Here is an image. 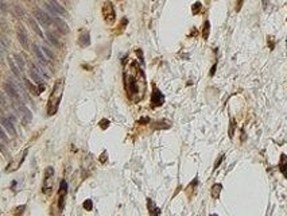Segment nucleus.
<instances>
[{
	"mask_svg": "<svg viewBox=\"0 0 287 216\" xmlns=\"http://www.w3.org/2000/svg\"><path fill=\"white\" fill-rule=\"evenodd\" d=\"M123 81L127 97L131 103L143 100L147 91V81L144 70L136 61H130L123 68Z\"/></svg>",
	"mask_w": 287,
	"mask_h": 216,
	"instance_id": "nucleus-1",
	"label": "nucleus"
},
{
	"mask_svg": "<svg viewBox=\"0 0 287 216\" xmlns=\"http://www.w3.org/2000/svg\"><path fill=\"white\" fill-rule=\"evenodd\" d=\"M63 89H65V80L58 79L54 83L53 91H51V93H50L49 101H47V115H49V116L55 115L57 111H58L59 103H61V100H62Z\"/></svg>",
	"mask_w": 287,
	"mask_h": 216,
	"instance_id": "nucleus-2",
	"label": "nucleus"
},
{
	"mask_svg": "<svg viewBox=\"0 0 287 216\" xmlns=\"http://www.w3.org/2000/svg\"><path fill=\"white\" fill-rule=\"evenodd\" d=\"M54 180H55V172L54 168L47 166L45 170V176H43V184H42V192L46 196H50L54 188Z\"/></svg>",
	"mask_w": 287,
	"mask_h": 216,
	"instance_id": "nucleus-3",
	"label": "nucleus"
},
{
	"mask_svg": "<svg viewBox=\"0 0 287 216\" xmlns=\"http://www.w3.org/2000/svg\"><path fill=\"white\" fill-rule=\"evenodd\" d=\"M101 11H103V18L108 25H113V23L116 22V11H115V7H113L112 2L105 0V2L103 3Z\"/></svg>",
	"mask_w": 287,
	"mask_h": 216,
	"instance_id": "nucleus-4",
	"label": "nucleus"
},
{
	"mask_svg": "<svg viewBox=\"0 0 287 216\" xmlns=\"http://www.w3.org/2000/svg\"><path fill=\"white\" fill-rule=\"evenodd\" d=\"M151 108H158L164 104V94L158 89V87L153 84V93H151V100H150Z\"/></svg>",
	"mask_w": 287,
	"mask_h": 216,
	"instance_id": "nucleus-5",
	"label": "nucleus"
},
{
	"mask_svg": "<svg viewBox=\"0 0 287 216\" xmlns=\"http://www.w3.org/2000/svg\"><path fill=\"white\" fill-rule=\"evenodd\" d=\"M67 195V182L66 180H62L58 188V211L62 212L65 208V200Z\"/></svg>",
	"mask_w": 287,
	"mask_h": 216,
	"instance_id": "nucleus-6",
	"label": "nucleus"
},
{
	"mask_svg": "<svg viewBox=\"0 0 287 216\" xmlns=\"http://www.w3.org/2000/svg\"><path fill=\"white\" fill-rule=\"evenodd\" d=\"M34 15H35V19L38 20L42 26L49 27L50 25H51V18H50L49 14H47L46 11H43V10L36 8L35 11H34Z\"/></svg>",
	"mask_w": 287,
	"mask_h": 216,
	"instance_id": "nucleus-7",
	"label": "nucleus"
},
{
	"mask_svg": "<svg viewBox=\"0 0 287 216\" xmlns=\"http://www.w3.org/2000/svg\"><path fill=\"white\" fill-rule=\"evenodd\" d=\"M12 103H13V106H15L16 108H18V111H19V112L22 114L23 116H25L26 122H30V120L32 119V114H31V111H30L28 108H27V107L25 106V104L22 103V101L19 100V101H12Z\"/></svg>",
	"mask_w": 287,
	"mask_h": 216,
	"instance_id": "nucleus-8",
	"label": "nucleus"
},
{
	"mask_svg": "<svg viewBox=\"0 0 287 216\" xmlns=\"http://www.w3.org/2000/svg\"><path fill=\"white\" fill-rule=\"evenodd\" d=\"M4 91H6V93L12 99V101H19L20 100L19 92L16 91V88H15V85H13L12 83H6L4 84Z\"/></svg>",
	"mask_w": 287,
	"mask_h": 216,
	"instance_id": "nucleus-9",
	"label": "nucleus"
},
{
	"mask_svg": "<svg viewBox=\"0 0 287 216\" xmlns=\"http://www.w3.org/2000/svg\"><path fill=\"white\" fill-rule=\"evenodd\" d=\"M2 126L4 127V130L8 131V134L11 135V137L15 138L16 135H18V133H16V130H15V126H13V122L9 119V118H4V116L2 118Z\"/></svg>",
	"mask_w": 287,
	"mask_h": 216,
	"instance_id": "nucleus-10",
	"label": "nucleus"
},
{
	"mask_svg": "<svg viewBox=\"0 0 287 216\" xmlns=\"http://www.w3.org/2000/svg\"><path fill=\"white\" fill-rule=\"evenodd\" d=\"M54 26H55V29L58 30V31L61 33V34H69L70 33V29H69V26L66 25V22H63L62 19H59L58 16H55L54 18Z\"/></svg>",
	"mask_w": 287,
	"mask_h": 216,
	"instance_id": "nucleus-11",
	"label": "nucleus"
},
{
	"mask_svg": "<svg viewBox=\"0 0 287 216\" xmlns=\"http://www.w3.org/2000/svg\"><path fill=\"white\" fill-rule=\"evenodd\" d=\"M78 45L81 47H88L90 45V34L88 30H82L78 37Z\"/></svg>",
	"mask_w": 287,
	"mask_h": 216,
	"instance_id": "nucleus-12",
	"label": "nucleus"
},
{
	"mask_svg": "<svg viewBox=\"0 0 287 216\" xmlns=\"http://www.w3.org/2000/svg\"><path fill=\"white\" fill-rule=\"evenodd\" d=\"M32 50H34V53H35L36 58L39 60V62L42 64V65H49V61H47L46 54L43 53V50H40V49H39V46H38V45H35V43H34V45H32Z\"/></svg>",
	"mask_w": 287,
	"mask_h": 216,
	"instance_id": "nucleus-13",
	"label": "nucleus"
},
{
	"mask_svg": "<svg viewBox=\"0 0 287 216\" xmlns=\"http://www.w3.org/2000/svg\"><path fill=\"white\" fill-rule=\"evenodd\" d=\"M26 155H27V150H25V151H23V154H22V155H19V158H18V160H16V164H15V165H11V166H7V168H6V170H7V172H9V170H11V172H15V170H18V169H19V166L23 164V161H25Z\"/></svg>",
	"mask_w": 287,
	"mask_h": 216,
	"instance_id": "nucleus-14",
	"label": "nucleus"
},
{
	"mask_svg": "<svg viewBox=\"0 0 287 216\" xmlns=\"http://www.w3.org/2000/svg\"><path fill=\"white\" fill-rule=\"evenodd\" d=\"M18 39H19V42H20V45H22L25 49H27L28 47V38H27V34L26 31L23 29H18Z\"/></svg>",
	"mask_w": 287,
	"mask_h": 216,
	"instance_id": "nucleus-15",
	"label": "nucleus"
},
{
	"mask_svg": "<svg viewBox=\"0 0 287 216\" xmlns=\"http://www.w3.org/2000/svg\"><path fill=\"white\" fill-rule=\"evenodd\" d=\"M279 170L283 174V177L287 178V155L281 154V161H279Z\"/></svg>",
	"mask_w": 287,
	"mask_h": 216,
	"instance_id": "nucleus-16",
	"label": "nucleus"
},
{
	"mask_svg": "<svg viewBox=\"0 0 287 216\" xmlns=\"http://www.w3.org/2000/svg\"><path fill=\"white\" fill-rule=\"evenodd\" d=\"M147 208H148V212H150L151 215H160V208H158L157 205H155V202L151 200L150 197L147 199Z\"/></svg>",
	"mask_w": 287,
	"mask_h": 216,
	"instance_id": "nucleus-17",
	"label": "nucleus"
},
{
	"mask_svg": "<svg viewBox=\"0 0 287 216\" xmlns=\"http://www.w3.org/2000/svg\"><path fill=\"white\" fill-rule=\"evenodd\" d=\"M202 38L205 40H208L209 38V34H210V22L209 20H205L204 22V26H202Z\"/></svg>",
	"mask_w": 287,
	"mask_h": 216,
	"instance_id": "nucleus-18",
	"label": "nucleus"
},
{
	"mask_svg": "<svg viewBox=\"0 0 287 216\" xmlns=\"http://www.w3.org/2000/svg\"><path fill=\"white\" fill-rule=\"evenodd\" d=\"M222 191V185L221 184H214L210 189V193H212V197L213 199H218L220 197V193Z\"/></svg>",
	"mask_w": 287,
	"mask_h": 216,
	"instance_id": "nucleus-19",
	"label": "nucleus"
},
{
	"mask_svg": "<svg viewBox=\"0 0 287 216\" xmlns=\"http://www.w3.org/2000/svg\"><path fill=\"white\" fill-rule=\"evenodd\" d=\"M38 20H34V19H28V23H30V26L32 27V30L35 31L38 35L40 37V38H45V35H43V33H42V30H40V27L38 26Z\"/></svg>",
	"mask_w": 287,
	"mask_h": 216,
	"instance_id": "nucleus-20",
	"label": "nucleus"
},
{
	"mask_svg": "<svg viewBox=\"0 0 287 216\" xmlns=\"http://www.w3.org/2000/svg\"><path fill=\"white\" fill-rule=\"evenodd\" d=\"M8 64H9V68H11V70H12V73L15 74V77H20V69H19V66L16 65V62H15V60H12V58H8Z\"/></svg>",
	"mask_w": 287,
	"mask_h": 216,
	"instance_id": "nucleus-21",
	"label": "nucleus"
},
{
	"mask_svg": "<svg viewBox=\"0 0 287 216\" xmlns=\"http://www.w3.org/2000/svg\"><path fill=\"white\" fill-rule=\"evenodd\" d=\"M49 3H50V4H51L53 7H54V8L57 10V12H58V14H61V15H65V14H66V10H65V7H63V6H61L59 3L57 2V0H49Z\"/></svg>",
	"mask_w": 287,
	"mask_h": 216,
	"instance_id": "nucleus-22",
	"label": "nucleus"
},
{
	"mask_svg": "<svg viewBox=\"0 0 287 216\" xmlns=\"http://www.w3.org/2000/svg\"><path fill=\"white\" fill-rule=\"evenodd\" d=\"M13 60H15L16 65L19 66L20 70H25L26 69V62H25V60H23V57L20 56V54H13Z\"/></svg>",
	"mask_w": 287,
	"mask_h": 216,
	"instance_id": "nucleus-23",
	"label": "nucleus"
},
{
	"mask_svg": "<svg viewBox=\"0 0 287 216\" xmlns=\"http://www.w3.org/2000/svg\"><path fill=\"white\" fill-rule=\"evenodd\" d=\"M235 130H236V122L233 118H231V122H229V130H228V135H229V138H233V135H235Z\"/></svg>",
	"mask_w": 287,
	"mask_h": 216,
	"instance_id": "nucleus-24",
	"label": "nucleus"
},
{
	"mask_svg": "<svg viewBox=\"0 0 287 216\" xmlns=\"http://www.w3.org/2000/svg\"><path fill=\"white\" fill-rule=\"evenodd\" d=\"M127 25H128V19H127V18H123V19H121V23H120V26L117 27L116 30H115V33H116L117 35H119V34H121V33H123V30L127 27Z\"/></svg>",
	"mask_w": 287,
	"mask_h": 216,
	"instance_id": "nucleus-25",
	"label": "nucleus"
},
{
	"mask_svg": "<svg viewBox=\"0 0 287 216\" xmlns=\"http://www.w3.org/2000/svg\"><path fill=\"white\" fill-rule=\"evenodd\" d=\"M46 37H47V39H49L50 42H51V45H55V46H61L59 40L57 39V37H54V35H53V33L47 31V33H46Z\"/></svg>",
	"mask_w": 287,
	"mask_h": 216,
	"instance_id": "nucleus-26",
	"label": "nucleus"
},
{
	"mask_svg": "<svg viewBox=\"0 0 287 216\" xmlns=\"http://www.w3.org/2000/svg\"><path fill=\"white\" fill-rule=\"evenodd\" d=\"M25 84H26V87L28 88V89L31 91V92H32L34 94H40V93H39V89H36L35 85L30 83V80H28V79H26V80H25Z\"/></svg>",
	"mask_w": 287,
	"mask_h": 216,
	"instance_id": "nucleus-27",
	"label": "nucleus"
},
{
	"mask_svg": "<svg viewBox=\"0 0 287 216\" xmlns=\"http://www.w3.org/2000/svg\"><path fill=\"white\" fill-rule=\"evenodd\" d=\"M201 10H202L201 2H195L194 4L191 6V14H193V15H197V14H200Z\"/></svg>",
	"mask_w": 287,
	"mask_h": 216,
	"instance_id": "nucleus-28",
	"label": "nucleus"
},
{
	"mask_svg": "<svg viewBox=\"0 0 287 216\" xmlns=\"http://www.w3.org/2000/svg\"><path fill=\"white\" fill-rule=\"evenodd\" d=\"M82 208L85 209V211H92V209H93V201L90 200V199L85 200V201L82 202Z\"/></svg>",
	"mask_w": 287,
	"mask_h": 216,
	"instance_id": "nucleus-29",
	"label": "nucleus"
},
{
	"mask_svg": "<svg viewBox=\"0 0 287 216\" xmlns=\"http://www.w3.org/2000/svg\"><path fill=\"white\" fill-rule=\"evenodd\" d=\"M45 6H46V10H47V11H49L50 14H51V15L54 16V18H55V16H57V15H58V12H57V10H55V8H54V7H53L51 4H50V3H49V2H47V3H46V4H45Z\"/></svg>",
	"mask_w": 287,
	"mask_h": 216,
	"instance_id": "nucleus-30",
	"label": "nucleus"
},
{
	"mask_svg": "<svg viewBox=\"0 0 287 216\" xmlns=\"http://www.w3.org/2000/svg\"><path fill=\"white\" fill-rule=\"evenodd\" d=\"M42 50H43V53L46 54V57H47L49 60H53V58H54V54L51 53V50H50L46 45H43V46H42Z\"/></svg>",
	"mask_w": 287,
	"mask_h": 216,
	"instance_id": "nucleus-31",
	"label": "nucleus"
},
{
	"mask_svg": "<svg viewBox=\"0 0 287 216\" xmlns=\"http://www.w3.org/2000/svg\"><path fill=\"white\" fill-rule=\"evenodd\" d=\"M99 162H100V164H103V165L108 162V153H107L105 150H104L103 153H101V155L99 157Z\"/></svg>",
	"mask_w": 287,
	"mask_h": 216,
	"instance_id": "nucleus-32",
	"label": "nucleus"
},
{
	"mask_svg": "<svg viewBox=\"0 0 287 216\" xmlns=\"http://www.w3.org/2000/svg\"><path fill=\"white\" fill-rule=\"evenodd\" d=\"M135 53H136L138 58L140 60V65H144V58H143V50H142V49H136V50H135Z\"/></svg>",
	"mask_w": 287,
	"mask_h": 216,
	"instance_id": "nucleus-33",
	"label": "nucleus"
},
{
	"mask_svg": "<svg viewBox=\"0 0 287 216\" xmlns=\"http://www.w3.org/2000/svg\"><path fill=\"white\" fill-rule=\"evenodd\" d=\"M99 126H100L101 130H107L108 126H109V120H108V119H103V120H101L100 123H99Z\"/></svg>",
	"mask_w": 287,
	"mask_h": 216,
	"instance_id": "nucleus-34",
	"label": "nucleus"
},
{
	"mask_svg": "<svg viewBox=\"0 0 287 216\" xmlns=\"http://www.w3.org/2000/svg\"><path fill=\"white\" fill-rule=\"evenodd\" d=\"M25 205H19V207L18 208H16L15 209V211H13V215H15V216H18V215H20V214H23V211H25Z\"/></svg>",
	"mask_w": 287,
	"mask_h": 216,
	"instance_id": "nucleus-35",
	"label": "nucleus"
},
{
	"mask_svg": "<svg viewBox=\"0 0 287 216\" xmlns=\"http://www.w3.org/2000/svg\"><path fill=\"white\" fill-rule=\"evenodd\" d=\"M224 158H225V155H224V154H221L220 157H218V160L216 161V164H214V170H216V169H217V168H218V166H220V165H221V162L224 161Z\"/></svg>",
	"mask_w": 287,
	"mask_h": 216,
	"instance_id": "nucleus-36",
	"label": "nucleus"
},
{
	"mask_svg": "<svg viewBox=\"0 0 287 216\" xmlns=\"http://www.w3.org/2000/svg\"><path fill=\"white\" fill-rule=\"evenodd\" d=\"M243 3H244V0H237V3H236V7H235V10H236V12H239L241 10V7H243Z\"/></svg>",
	"mask_w": 287,
	"mask_h": 216,
	"instance_id": "nucleus-37",
	"label": "nucleus"
},
{
	"mask_svg": "<svg viewBox=\"0 0 287 216\" xmlns=\"http://www.w3.org/2000/svg\"><path fill=\"white\" fill-rule=\"evenodd\" d=\"M216 69H217V62H214V64H213V66H212L210 72H209V76L213 77V76H214V73H216Z\"/></svg>",
	"mask_w": 287,
	"mask_h": 216,
	"instance_id": "nucleus-38",
	"label": "nucleus"
},
{
	"mask_svg": "<svg viewBox=\"0 0 287 216\" xmlns=\"http://www.w3.org/2000/svg\"><path fill=\"white\" fill-rule=\"evenodd\" d=\"M0 134H2V139H3V143H6V142H7V137H6V131H4V127H3V130L0 131Z\"/></svg>",
	"mask_w": 287,
	"mask_h": 216,
	"instance_id": "nucleus-39",
	"label": "nucleus"
},
{
	"mask_svg": "<svg viewBox=\"0 0 287 216\" xmlns=\"http://www.w3.org/2000/svg\"><path fill=\"white\" fill-rule=\"evenodd\" d=\"M148 122H150V118L146 116V118H142V119L139 120V123H140V124H147Z\"/></svg>",
	"mask_w": 287,
	"mask_h": 216,
	"instance_id": "nucleus-40",
	"label": "nucleus"
},
{
	"mask_svg": "<svg viewBox=\"0 0 287 216\" xmlns=\"http://www.w3.org/2000/svg\"><path fill=\"white\" fill-rule=\"evenodd\" d=\"M268 47H270L271 50H274V42H272L271 38H268Z\"/></svg>",
	"mask_w": 287,
	"mask_h": 216,
	"instance_id": "nucleus-41",
	"label": "nucleus"
},
{
	"mask_svg": "<svg viewBox=\"0 0 287 216\" xmlns=\"http://www.w3.org/2000/svg\"><path fill=\"white\" fill-rule=\"evenodd\" d=\"M2 12H3V14H6V12H7V8H6V3H4V2H2Z\"/></svg>",
	"mask_w": 287,
	"mask_h": 216,
	"instance_id": "nucleus-42",
	"label": "nucleus"
},
{
	"mask_svg": "<svg viewBox=\"0 0 287 216\" xmlns=\"http://www.w3.org/2000/svg\"><path fill=\"white\" fill-rule=\"evenodd\" d=\"M209 2H210V0H206V3H209Z\"/></svg>",
	"mask_w": 287,
	"mask_h": 216,
	"instance_id": "nucleus-43",
	"label": "nucleus"
}]
</instances>
